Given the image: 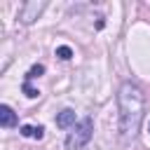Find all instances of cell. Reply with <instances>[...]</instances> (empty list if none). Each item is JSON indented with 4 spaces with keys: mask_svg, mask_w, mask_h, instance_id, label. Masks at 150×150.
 Instances as JSON below:
<instances>
[{
    "mask_svg": "<svg viewBox=\"0 0 150 150\" xmlns=\"http://www.w3.org/2000/svg\"><path fill=\"white\" fill-rule=\"evenodd\" d=\"M91 131H94L91 117H82V120L73 127V131L66 136V150H82V148L89 143Z\"/></svg>",
    "mask_w": 150,
    "mask_h": 150,
    "instance_id": "cell-2",
    "label": "cell"
},
{
    "mask_svg": "<svg viewBox=\"0 0 150 150\" xmlns=\"http://www.w3.org/2000/svg\"><path fill=\"white\" fill-rule=\"evenodd\" d=\"M56 127H59V129L75 127V110H70V108H63V110L56 115Z\"/></svg>",
    "mask_w": 150,
    "mask_h": 150,
    "instance_id": "cell-5",
    "label": "cell"
},
{
    "mask_svg": "<svg viewBox=\"0 0 150 150\" xmlns=\"http://www.w3.org/2000/svg\"><path fill=\"white\" fill-rule=\"evenodd\" d=\"M23 94H26L28 98H35V96H40V91H38V89H33V87H30V82H23Z\"/></svg>",
    "mask_w": 150,
    "mask_h": 150,
    "instance_id": "cell-9",
    "label": "cell"
},
{
    "mask_svg": "<svg viewBox=\"0 0 150 150\" xmlns=\"http://www.w3.org/2000/svg\"><path fill=\"white\" fill-rule=\"evenodd\" d=\"M143 91L134 82H122L117 91V108H120V131L124 141H134L141 122H143Z\"/></svg>",
    "mask_w": 150,
    "mask_h": 150,
    "instance_id": "cell-1",
    "label": "cell"
},
{
    "mask_svg": "<svg viewBox=\"0 0 150 150\" xmlns=\"http://www.w3.org/2000/svg\"><path fill=\"white\" fill-rule=\"evenodd\" d=\"M42 73H45V66H40V63H38V66H33V68L26 73V82H30L33 77H40Z\"/></svg>",
    "mask_w": 150,
    "mask_h": 150,
    "instance_id": "cell-7",
    "label": "cell"
},
{
    "mask_svg": "<svg viewBox=\"0 0 150 150\" xmlns=\"http://www.w3.org/2000/svg\"><path fill=\"white\" fill-rule=\"evenodd\" d=\"M56 56H59V59H63V61H68V59L73 56V49H70V47H66V45H61V47H56Z\"/></svg>",
    "mask_w": 150,
    "mask_h": 150,
    "instance_id": "cell-8",
    "label": "cell"
},
{
    "mask_svg": "<svg viewBox=\"0 0 150 150\" xmlns=\"http://www.w3.org/2000/svg\"><path fill=\"white\" fill-rule=\"evenodd\" d=\"M19 120H16V112L9 108V105H0V127L9 129V127H16Z\"/></svg>",
    "mask_w": 150,
    "mask_h": 150,
    "instance_id": "cell-4",
    "label": "cell"
},
{
    "mask_svg": "<svg viewBox=\"0 0 150 150\" xmlns=\"http://www.w3.org/2000/svg\"><path fill=\"white\" fill-rule=\"evenodd\" d=\"M47 7V2L45 0H30V2H23V7H21V12H19V19L23 21V23H33L40 14H42V9Z\"/></svg>",
    "mask_w": 150,
    "mask_h": 150,
    "instance_id": "cell-3",
    "label": "cell"
},
{
    "mask_svg": "<svg viewBox=\"0 0 150 150\" xmlns=\"http://www.w3.org/2000/svg\"><path fill=\"white\" fill-rule=\"evenodd\" d=\"M21 136H26V138H35V141H40L42 136H45V127H33V124H23L21 127Z\"/></svg>",
    "mask_w": 150,
    "mask_h": 150,
    "instance_id": "cell-6",
    "label": "cell"
}]
</instances>
